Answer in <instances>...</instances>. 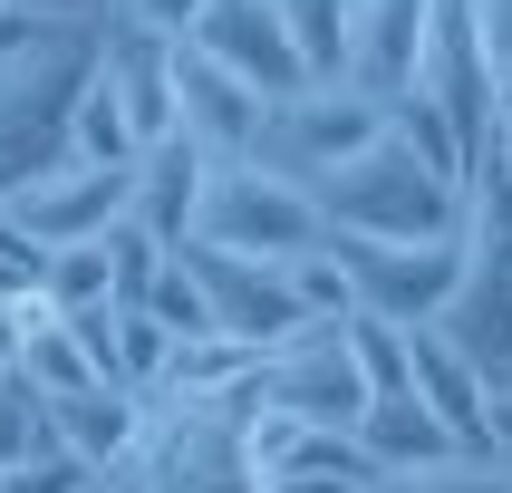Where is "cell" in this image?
<instances>
[{
    "label": "cell",
    "mask_w": 512,
    "mask_h": 493,
    "mask_svg": "<svg viewBox=\"0 0 512 493\" xmlns=\"http://www.w3.org/2000/svg\"><path fill=\"white\" fill-rule=\"evenodd\" d=\"M97 58H107V29H49L39 49L0 78V203L39 184V174L78 165V97L97 78Z\"/></svg>",
    "instance_id": "6da1fadb"
},
{
    "label": "cell",
    "mask_w": 512,
    "mask_h": 493,
    "mask_svg": "<svg viewBox=\"0 0 512 493\" xmlns=\"http://www.w3.org/2000/svg\"><path fill=\"white\" fill-rule=\"evenodd\" d=\"M310 203L329 242H445V232H464V184H445L416 145H397V126L348 174H329Z\"/></svg>",
    "instance_id": "7a4b0ae2"
},
{
    "label": "cell",
    "mask_w": 512,
    "mask_h": 493,
    "mask_svg": "<svg viewBox=\"0 0 512 493\" xmlns=\"http://www.w3.org/2000/svg\"><path fill=\"white\" fill-rule=\"evenodd\" d=\"M377 136H387V107H368L358 87H310V97H290V107L261 116L252 165L281 174V184H300V194H319V184H329V174H348Z\"/></svg>",
    "instance_id": "3957f363"
},
{
    "label": "cell",
    "mask_w": 512,
    "mask_h": 493,
    "mask_svg": "<svg viewBox=\"0 0 512 493\" xmlns=\"http://www.w3.org/2000/svg\"><path fill=\"white\" fill-rule=\"evenodd\" d=\"M194 242H213V252H232V261H300V252L329 242V223H319V203L300 194V184H281V174L213 165V194H203Z\"/></svg>",
    "instance_id": "277c9868"
},
{
    "label": "cell",
    "mask_w": 512,
    "mask_h": 493,
    "mask_svg": "<svg viewBox=\"0 0 512 493\" xmlns=\"http://www.w3.org/2000/svg\"><path fill=\"white\" fill-rule=\"evenodd\" d=\"M348 281H358V310L368 319H397V329H435V319L455 310L464 290V232H445V242H339Z\"/></svg>",
    "instance_id": "5b68a950"
},
{
    "label": "cell",
    "mask_w": 512,
    "mask_h": 493,
    "mask_svg": "<svg viewBox=\"0 0 512 493\" xmlns=\"http://www.w3.org/2000/svg\"><path fill=\"white\" fill-rule=\"evenodd\" d=\"M271 406L310 416V426H368V377H358V348H348V319H310L290 329L281 358H271Z\"/></svg>",
    "instance_id": "8992f818"
},
{
    "label": "cell",
    "mask_w": 512,
    "mask_h": 493,
    "mask_svg": "<svg viewBox=\"0 0 512 493\" xmlns=\"http://www.w3.org/2000/svg\"><path fill=\"white\" fill-rule=\"evenodd\" d=\"M194 49L213 58V68H232L242 87H261L271 107H290V97H310V58L290 49V20H281V0H213L194 29Z\"/></svg>",
    "instance_id": "52a82bcc"
},
{
    "label": "cell",
    "mask_w": 512,
    "mask_h": 493,
    "mask_svg": "<svg viewBox=\"0 0 512 493\" xmlns=\"http://www.w3.org/2000/svg\"><path fill=\"white\" fill-rule=\"evenodd\" d=\"M126 203H136V174L58 165V174H39V184H20V194H10V213L29 223V242L68 252V242H107V232L126 223Z\"/></svg>",
    "instance_id": "ba28073f"
},
{
    "label": "cell",
    "mask_w": 512,
    "mask_h": 493,
    "mask_svg": "<svg viewBox=\"0 0 512 493\" xmlns=\"http://www.w3.org/2000/svg\"><path fill=\"white\" fill-rule=\"evenodd\" d=\"M435 49V0H358V49H348V87L368 107H397L426 87Z\"/></svg>",
    "instance_id": "9c48e42d"
},
{
    "label": "cell",
    "mask_w": 512,
    "mask_h": 493,
    "mask_svg": "<svg viewBox=\"0 0 512 493\" xmlns=\"http://www.w3.org/2000/svg\"><path fill=\"white\" fill-rule=\"evenodd\" d=\"M184 261H194L203 300H213V329L261 339V348H281L290 329H310L300 300H290V281H281V261H232V252H213V242H184Z\"/></svg>",
    "instance_id": "30bf717a"
},
{
    "label": "cell",
    "mask_w": 512,
    "mask_h": 493,
    "mask_svg": "<svg viewBox=\"0 0 512 493\" xmlns=\"http://www.w3.org/2000/svg\"><path fill=\"white\" fill-rule=\"evenodd\" d=\"M174 97H184V136H194L213 165H252L261 116H271L261 87H242L232 68H213L203 49H184V58H174Z\"/></svg>",
    "instance_id": "8fae6325"
},
{
    "label": "cell",
    "mask_w": 512,
    "mask_h": 493,
    "mask_svg": "<svg viewBox=\"0 0 512 493\" xmlns=\"http://www.w3.org/2000/svg\"><path fill=\"white\" fill-rule=\"evenodd\" d=\"M145 426H155V397L107 387V377H97L87 397H58V406H49V445H58V455H78L97 484H107V474H126V455L145 445Z\"/></svg>",
    "instance_id": "7c38bea8"
},
{
    "label": "cell",
    "mask_w": 512,
    "mask_h": 493,
    "mask_svg": "<svg viewBox=\"0 0 512 493\" xmlns=\"http://www.w3.org/2000/svg\"><path fill=\"white\" fill-rule=\"evenodd\" d=\"M203 194H213V155H203L194 136H165V145H145L136 155V203H126V223H145L155 242H194L203 223Z\"/></svg>",
    "instance_id": "4fadbf2b"
},
{
    "label": "cell",
    "mask_w": 512,
    "mask_h": 493,
    "mask_svg": "<svg viewBox=\"0 0 512 493\" xmlns=\"http://www.w3.org/2000/svg\"><path fill=\"white\" fill-rule=\"evenodd\" d=\"M406 377H416V397L445 416V435H455L464 455H484V406H493V377L464 358L445 329H406Z\"/></svg>",
    "instance_id": "5bb4252c"
},
{
    "label": "cell",
    "mask_w": 512,
    "mask_h": 493,
    "mask_svg": "<svg viewBox=\"0 0 512 493\" xmlns=\"http://www.w3.org/2000/svg\"><path fill=\"white\" fill-rule=\"evenodd\" d=\"M271 358L281 348H261V339H232V329H213V339H184L174 348V368H165V397H242V387H261L271 377Z\"/></svg>",
    "instance_id": "9a60e30c"
},
{
    "label": "cell",
    "mask_w": 512,
    "mask_h": 493,
    "mask_svg": "<svg viewBox=\"0 0 512 493\" xmlns=\"http://www.w3.org/2000/svg\"><path fill=\"white\" fill-rule=\"evenodd\" d=\"M358 435H368L377 474H416V464H445V455H464V445L445 435V416H435L426 397H377Z\"/></svg>",
    "instance_id": "2e32d148"
},
{
    "label": "cell",
    "mask_w": 512,
    "mask_h": 493,
    "mask_svg": "<svg viewBox=\"0 0 512 493\" xmlns=\"http://www.w3.org/2000/svg\"><path fill=\"white\" fill-rule=\"evenodd\" d=\"M290 49L310 58L319 87H348V49H358V0H281Z\"/></svg>",
    "instance_id": "e0dca14e"
},
{
    "label": "cell",
    "mask_w": 512,
    "mask_h": 493,
    "mask_svg": "<svg viewBox=\"0 0 512 493\" xmlns=\"http://www.w3.org/2000/svg\"><path fill=\"white\" fill-rule=\"evenodd\" d=\"M78 165H107V174H136V116H126V97H116V78H107V58H97V78H87V97H78Z\"/></svg>",
    "instance_id": "ac0fdd59"
},
{
    "label": "cell",
    "mask_w": 512,
    "mask_h": 493,
    "mask_svg": "<svg viewBox=\"0 0 512 493\" xmlns=\"http://www.w3.org/2000/svg\"><path fill=\"white\" fill-rule=\"evenodd\" d=\"M39 290H49V310H58V319L116 310V252H107V242H68V252H49Z\"/></svg>",
    "instance_id": "d6986e66"
},
{
    "label": "cell",
    "mask_w": 512,
    "mask_h": 493,
    "mask_svg": "<svg viewBox=\"0 0 512 493\" xmlns=\"http://www.w3.org/2000/svg\"><path fill=\"white\" fill-rule=\"evenodd\" d=\"M20 377L39 387V397H87L97 387V358H87V339L68 329V319H49V329H29V348H20Z\"/></svg>",
    "instance_id": "ffe728a7"
},
{
    "label": "cell",
    "mask_w": 512,
    "mask_h": 493,
    "mask_svg": "<svg viewBox=\"0 0 512 493\" xmlns=\"http://www.w3.org/2000/svg\"><path fill=\"white\" fill-rule=\"evenodd\" d=\"M281 281H290V300H300V319H358V281H348L339 242H319V252L281 261Z\"/></svg>",
    "instance_id": "44dd1931"
},
{
    "label": "cell",
    "mask_w": 512,
    "mask_h": 493,
    "mask_svg": "<svg viewBox=\"0 0 512 493\" xmlns=\"http://www.w3.org/2000/svg\"><path fill=\"white\" fill-rule=\"evenodd\" d=\"M348 348H358V377H368V397H416V377H406V329L397 319H348Z\"/></svg>",
    "instance_id": "7402d4cb"
},
{
    "label": "cell",
    "mask_w": 512,
    "mask_h": 493,
    "mask_svg": "<svg viewBox=\"0 0 512 493\" xmlns=\"http://www.w3.org/2000/svg\"><path fill=\"white\" fill-rule=\"evenodd\" d=\"M368 493H512V474L493 455H445V464H416V474H377Z\"/></svg>",
    "instance_id": "603a6c76"
},
{
    "label": "cell",
    "mask_w": 512,
    "mask_h": 493,
    "mask_svg": "<svg viewBox=\"0 0 512 493\" xmlns=\"http://www.w3.org/2000/svg\"><path fill=\"white\" fill-rule=\"evenodd\" d=\"M136 310H155V319L174 329V339H213V300H203V281H194V261H184V252L165 261V281L145 290Z\"/></svg>",
    "instance_id": "cb8c5ba5"
},
{
    "label": "cell",
    "mask_w": 512,
    "mask_h": 493,
    "mask_svg": "<svg viewBox=\"0 0 512 493\" xmlns=\"http://www.w3.org/2000/svg\"><path fill=\"white\" fill-rule=\"evenodd\" d=\"M213 0H116L107 29H136V39H165V49H194V29Z\"/></svg>",
    "instance_id": "d4e9b609"
},
{
    "label": "cell",
    "mask_w": 512,
    "mask_h": 493,
    "mask_svg": "<svg viewBox=\"0 0 512 493\" xmlns=\"http://www.w3.org/2000/svg\"><path fill=\"white\" fill-rule=\"evenodd\" d=\"M107 252H116V300H145V290L165 281L174 242H155L145 223H116V232H107Z\"/></svg>",
    "instance_id": "484cf974"
},
{
    "label": "cell",
    "mask_w": 512,
    "mask_h": 493,
    "mask_svg": "<svg viewBox=\"0 0 512 493\" xmlns=\"http://www.w3.org/2000/svg\"><path fill=\"white\" fill-rule=\"evenodd\" d=\"M39 271H49V242H29V223L0 203V300H20V290H39Z\"/></svg>",
    "instance_id": "4316f807"
},
{
    "label": "cell",
    "mask_w": 512,
    "mask_h": 493,
    "mask_svg": "<svg viewBox=\"0 0 512 493\" xmlns=\"http://www.w3.org/2000/svg\"><path fill=\"white\" fill-rule=\"evenodd\" d=\"M10 10H29V20H49V29H107L116 20V0H10Z\"/></svg>",
    "instance_id": "83f0119b"
},
{
    "label": "cell",
    "mask_w": 512,
    "mask_h": 493,
    "mask_svg": "<svg viewBox=\"0 0 512 493\" xmlns=\"http://www.w3.org/2000/svg\"><path fill=\"white\" fill-rule=\"evenodd\" d=\"M474 39H484L493 78H503V68H512V0H474Z\"/></svg>",
    "instance_id": "f1b7e54d"
},
{
    "label": "cell",
    "mask_w": 512,
    "mask_h": 493,
    "mask_svg": "<svg viewBox=\"0 0 512 493\" xmlns=\"http://www.w3.org/2000/svg\"><path fill=\"white\" fill-rule=\"evenodd\" d=\"M39 39H49V20H29V10H0V78H10V68H20Z\"/></svg>",
    "instance_id": "f546056e"
},
{
    "label": "cell",
    "mask_w": 512,
    "mask_h": 493,
    "mask_svg": "<svg viewBox=\"0 0 512 493\" xmlns=\"http://www.w3.org/2000/svg\"><path fill=\"white\" fill-rule=\"evenodd\" d=\"M484 455L512 474V387H493V406H484Z\"/></svg>",
    "instance_id": "4dcf8cb0"
},
{
    "label": "cell",
    "mask_w": 512,
    "mask_h": 493,
    "mask_svg": "<svg viewBox=\"0 0 512 493\" xmlns=\"http://www.w3.org/2000/svg\"><path fill=\"white\" fill-rule=\"evenodd\" d=\"M261 493H368L358 474H271Z\"/></svg>",
    "instance_id": "1f68e13d"
},
{
    "label": "cell",
    "mask_w": 512,
    "mask_h": 493,
    "mask_svg": "<svg viewBox=\"0 0 512 493\" xmlns=\"http://www.w3.org/2000/svg\"><path fill=\"white\" fill-rule=\"evenodd\" d=\"M493 116H503V126H512V68H503V78H493Z\"/></svg>",
    "instance_id": "d6a6232c"
},
{
    "label": "cell",
    "mask_w": 512,
    "mask_h": 493,
    "mask_svg": "<svg viewBox=\"0 0 512 493\" xmlns=\"http://www.w3.org/2000/svg\"><path fill=\"white\" fill-rule=\"evenodd\" d=\"M503 155H512V126H503Z\"/></svg>",
    "instance_id": "836d02e7"
},
{
    "label": "cell",
    "mask_w": 512,
    "mask_h": 493,
    "mask_svg": "<svg viewBox=\"0 0 512 493\" xmlns=\"http://www.w3.org/2000/svg\"><path fill=\"white\" fill-rule=\"evenodd\" d=\"M0 493H10V474H0Z\"/></svg>",
    "instance_id": "e575fe53"
},
{
    "label": "cell",
    "mask_w": 512,
    "mask_h": 493,
    "mask_svg": "<svg viewBox=\"0 0 512 493\" xmlns=\"http://www.w3.org/2000/svg\"><path fill=\"white\" fill-rule=\"evenodd\" d=\"M0 10H10V0H0Z\"/></svg>",
    "instance_id": "d590c367"
},
{
    "label": "cell",
    "mask_w": 512,
    "mask_h": 493,
    "mask_svg": "<svg viewBox=\"0 0 512 493\" xmlns=\"http://www.w3.org/2000/svg\"><path fill=\"white\" fill-rule=\"evenodd\" d=\"M97 493H107V484H97Z\"/></svg>",
    "instance_id": "8d00e7d4"
}]
</instances>
